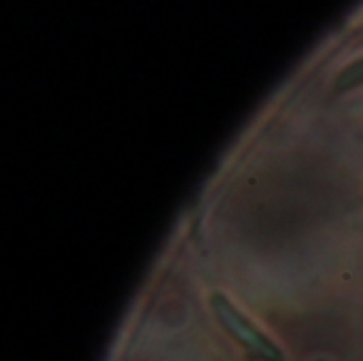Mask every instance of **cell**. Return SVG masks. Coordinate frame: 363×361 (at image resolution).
Here are the masks:
<instances>
[{
    "instance_id": "6da1fadb",
    "label": "cell",
    "mask_w": 363,
    "mask_h": 361,
    "mask_svg": "<svg viewBox=\"0 0 363 361\" xmlns=\"http://www.w3.org/2000/svg\"><path fill=\"white\" fill-rule=\"evenodd\" d=\"M211 309L219 319V323L225 328V332L236 343H240L253 357L262 361H287L281 347L272 338H268L242 311H238L225 294L213 291Z\"/></svg>"
},
{
    "instance_id": "7a4b0ae2",
    "label": "cell",
    "mask_w": 363,
    "mask_h": 361,
    "mask_svg": "<svg viewBox=\"0 0 363 361\" xmlns=\"http://www.w3.org/2000/svg\"><path fill=\"white\" fill-rule=\"evenodd\" d=\"M357 85H363V57L351 62L347 68H342L338 72L336 81H334V89L340 91V94H345V91L357 87Z\"/></svg>"
}]
</instances>
